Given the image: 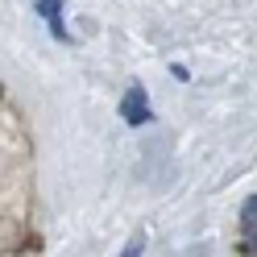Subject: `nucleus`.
I'll return each mask as SVG.
<instances>
[{"mask_svg":"<svg viewBox=\"0 0 257 257\" xmlns=\"http://www.w3.org/2000/svg\"><path fill=\"white\" fill-rule=\"evenodd\" d=\"M120 116L128 120V124H146L154 112H150V100H146V87L141 83H133L124 91V100H120Z\"/></svg>","mask_w":257,"mask_h":257,"instance_id":"f257e3e1","label":"nucleus"},{"mask_svg":"<svg viewBox=\"0 0 257 257\" xmlns=\"http://www.w3.org/2000/svg\"><path fill=\"white\" fill-rule=\"evenodd\" d=\"M240 224H245L249 232H257V195L245 199V207H240Z\"/></svg>","mask_w":257,"mask_h":257,"instance_id":"f03ea898","label":"nucleus"}]
</instances>
